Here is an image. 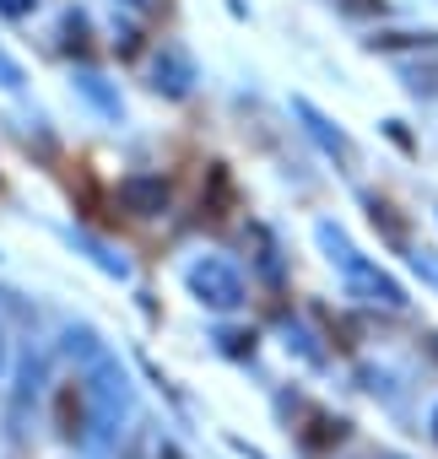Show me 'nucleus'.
<instances>
[{
    "label": "nucleus",
    "instance_id": "obj_9",
    "mask_svg": "<svg viewBox=\"0 0 438 459\" xmlns=\"http://www.w3.org/2000/svg\"><path fill=\"white\" fill-rule=\"evenodd\" d=\"M39 0H0V17H33Z\"/></svg>",
    "mask_w": 438,
    "mask_h": 459
},
{
    "label": "nucleus",
    "instance_id": "obj_3",
    "mask_svg": "<svg viewBox=\"0 0 438 459\" xmlns=\"http://www.w3.org/2000/svg\"><path fill=\"white\" fill-rule=\"evenodd\" d=\"M87 394H92V384H82V378H66V389H60V405H55V427H60V437H87V427H92V411H87Z\"/></svg>",
    "mask_w": 438,
    "mask_h": 459
},
{
    "label": "nucleus",
    "instance_id": "obj_4",
    "mask_svg": "<svg viewBox=\"0 0 438 459\" xmlns=\"http://www.w3.org/2000/svg\"><path fill=\"white\" fill-rule=\"evenodd\" d=\"M119 200H125L136 216H157V211H168V184H162V178L136 173V178H125V184H119Z\"/></svg>",
    "mask_w": 438,
    "mask_h": 459
},
{
    "label": "nucleus",
    "instance_id": "obj_1",
    "mask_svg": "<svg viewBox=\"0 0 438 459\" xmlns=\"http://www.w3.org/2000/svg\"><path fill=\"white\" fill-rule=\"evenodd\" d=\"M320 244L330 249V260L346 271V287L357 292V298H368V303H384V308H400L406 303V292L379 271V265H368L363 255H352V244L341 238V233H330V227H320Z\"/></svg>",
    "mask_w": 438,
    "mask_h": 459
},
{
    "label": "nucleus",
    "instance_id": "obj_2",
    "mask_svg": "<svg viewBox=\"0 0 438 459\" xmlns=\"http://www.w3.org/2000/svg\"><path fill=\"white\" fill-rule=\"evenodd\" d=\"M189 292L211 308H239L244 303V281L228 260H195L189 265Z\"/></svg>",
    "mask_w": 438,
    "mask_h": 459
},
{
    "label": "nucleus",
    "instance_id": "obj_12",
    "mask_svg": "<svg viewBox=\"0 0 438 459\" xmlns=\"http://www.w3.org/2000/svg\"><path fill=\"white\" fill-rule=\"evenodd\" d=\"M125 6H152V0H125Z\"/></svg>",
    "mask_w": 438,
    "mask_h": 459
},
{
    "label": "nucleus",
    "instance_id": "obj_11",
    "mask_svg": "<svg viewBox=\"0 0 438 459\" xmlns=\"http://www.w3.org/2000/svg\"><path fill=\"white\" fill-rule=\"evenodd\" d=\"M384 0H346V12H379Z\"/></svg>",
    "mask_w": 438,
    "mask_h": 459
},
{
    "label": "nucleus",
    "instance_id": "obj_7",
    "mask_svg": "<svg viewBox=\"0 0 438 459\" xmlns=\"http://www.w3.org/2000/svg\"><path fill=\"white\" fill-rule=\"evenodd\" d=\"M406 82H411V92H422V98H438V60H422V65H411V71H406Z\"/></svg>",
    "mask_w": 438,
    "mask_h": 459
},
{
    "label": "nucleus",
    "instance_id": "obj_13",
    "mask_svg": "<svg viewBox=\"0 0 438 459\" xmlns=\"http://www.w3.org/2000/svg\"><path fill=\"white\" fill-rule=\"evenodd\" d=\"M0 362H6V346H0Z\"/></svg>",
    "mask_w": 438,
    "mask_h": 459
},
{
    "label": "nucleus",
    "instance_id": "obj_5",
    "mask_svg": "<svg viewBox=\"0 0 438 459\" xmlns=\"http://www.w3.org/2000/svg\"><path fill=\"white\" fill-rule=\"evenodd\" d=\"M157 87H168L173 98H179V92H189V65H184L179 55H168V65L157 60Z\"/></svg>",
    "mask_w": 438,
    "mask_h": 459
},
{
    "label": "nucleus",
    "instance_id": "obj_8",
    "mask_svg": "<svg viewBox=\"0 0 438 459\" xmlns=\"http://www.w3.org/2000/svg\"><path fill=\"white\" fill-rule=\"evenodd\" d=\"M119 459H152V437H146V432H136V437H130V448H125Z\"/></svg>",
    "mask_w": 438,
    "mask_h": 459
},
{
    "label": "nucleus",
    "instance_id": "obj_6",
    "mask_svg": "<svg viewBox=\"0 0 438 459\" xmlns=\"http://www.w3.org/2000/svg\"><path fill=\"white\" fill-rule=\"evenodd\" d=\"M298 114H303V119L314 125V135H320V141H325L330 152H341V157H352V146H346V135H341V130H330V125H325V119H320V114H314L309 103H298Z\"/></svg>",
    "mask_w": 438,
    "mask_h": 459
},
{
    "label": "nucleus",
    "instance_id": "obj_10",
    "mask_svg": "<svg viewBox=\"0 0 438 459\" xmlns=\"http://www.w3.org/2000/svg\"><path fill=\"white\" fill-rule=\"evenodd\" d=\"M0 87H22V71H17L6 55H0Z\"/></svg>",
    "mask_w": 438,
    "mask_h": 459
}]
</instances>
